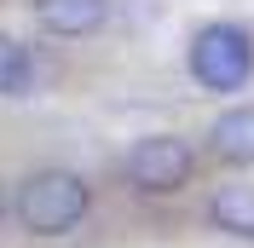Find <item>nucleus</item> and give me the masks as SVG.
<instances>
[{"label":"nucleus","mask_w":254,"mask_h":248,"mask_svg":"<svg viewBox=\"0 0 254 248\" xmlns=\"http://www.w3.org/2000/svg\"><path fill=\"white\" fill-rule=\"evenodd\" d=\"M0 219H6V190H0Z\"/></svg>","instance_id":"obj_8"},{"label":"nucleus","mask_w":254,"mask_h":248,"mask_svg":"<svg viewBox=\"0 0 254 248\" xmlns=\"http://www.w3.org/2000/svg\"><path fill=\"white\" fill-rule=\"evenodd\" d=\"M208 144H214V156L225 168H254V104L225 110L214 122V133H208Z\"/></svg>","instance_id":"obj_5"},{"label":"nucleus","mask_w":254,"mask_h":248,"mask_svg":"<svg viewBox=\"0 0 254 248\" xmlns=\"http://www.w3.org/2000/svg\"><path fill=\"white\" fill-rule=\"evenodd\" d=\"M104 17H110V0H35V23L47 35H64V41L93 35Z\"/></svg>","instance_id":"obj_4"},{"label":"nucleus","mask_w":254,"mask_h":248,"mask_svg":"<svg viewBox=\"0 0 254 248\" xmlns=\"http://www.w3.org/2000/svg\"><path fill=\"white\" fill-rule=\"evenodd\" d=\"M208 214H214V225L231 237H249L254 243V185H225L220 196L208 202Z\"/></svg>","instance_id":"obj_6"},{"label":"nucleus","mask_w":254,"mask_h":248,"mask_svg":"<svg viewBox=\"0 0 254 248\" xmlns=\"http://www.w3.org/2000/svg\"><path fill=\"white\" fill-rule=\"evenodd\" d=\"M29 81H35L29 52H23L12 35L0 29V98H23V93H29Z\"/></svg>","instance_id":"obj_7"},{"label":"nucleus","mask_w":254,"mask_h":248,"mask_svg":"<svg viewBox=\"0 0 254 248\" xmlns=\"http://www.w3.org/2000/svg\"><path fill=\"white\" fill-rule=\"evenodd\" d=\"M190 168H196V156H190V144L174 139V133H150V139H139L133 150H127V179H133L139 190H150V196L185 190Z\"/></svg>","instance_id":"obj_3"},{"label":"nucleus","mask_w":254,"mask_h":248,"mask_svg":"<svg viewBox=\"0 0 254 248\" xmlns=\"http://www.w3.org/2000/svg\"><path fill=\"white\" fill-rule=\"evenodd\" d=\"M190 75L208 93H237L254 75V41L243 23H208L190 41Z\"/></svg>","instance_id":"obj_2"},{"label":"nucleus","mask_w":254,"mask_h":248,"mask_svg":"<svg viewBox=\"0 0 254 248\" xmlns=\"http://www.w3.org/2000/svg\"><path fill=\"white\" fill-rule=\"evenodd\" d=\"M87 208H93V190H87V179L69 168H41L23 179V190H17V219H23V231L35 237H64L75 231L81 219H87Z\"/></svg>","instance_id":"obj_1"}]
</instances>
